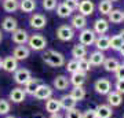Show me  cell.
Segmentation results:
<instances>
[{"label": "cell", "mask_w": 124, "mask_h": 118, "mask_svg": "<svg viewBox=\"0 0 124 118\" xmlns=\"http://www.w3.org/2000/svg\"><path fill=\"white\" fill-rule=\"evenodd\" d=\"M41 58L51 67H61V66L65 65V56L61 52L55 51V49H47V51H44Z\"/></svg>", "instance_id": "1"}, {"label": "cell", "mask_w": 124, "mask_h": 118, "mask_svg": "<svg viewBox=\"0 0 124 118\" xmlns=\"http://www.w3.org/2000/svg\"><path fill=\"white\" fill-rule=\"evenodd\" d=\"M28 45H29V49H33V51H43V49H46V47H47V40H46V37L43 35L36 33V35L29 36V39H28Z\"/></svg>", "instance_id": "2"}, {"label": "cell", "mask_w": 124, "mask_h": 118, "mask_svg": "<svg viewBox=\"0 0 124 118\" xmlns=\"http://www.w3.org/2000/svg\"><path fill=\"white\" fill-rule=\"evenodd\" d=\"M57 37L61 41H70L75 37V29L70 25H61L57 29Z\"/></svg>", "instance_id": "3"}, {"label": "cell", "mask_w": 124, "mask_h": 118, "mask_svg": "<svg viewBox=\"0 0 124 118\" xmlns=\"http://www.w3.org/2000/svg\"><path fill=\"white\" fill-rule=\"evenodd\" d=\"M53 91L54 89L50 85H47V84H40L39 87H37V89L35 91V93H33V96L36 99H39V100H47L50 97H53Z\"/></svg>", "instance_id": "4"}, {"label": "cell", "mask_w": 124, "mask_h": 118, "mask_svg": "<svg viewBox=\"0 0 124 118\" xmlns=\"http://www.w3.org/2000/svg\"><path fill=\"white\" fill-rule=\"evenodd\" d=\"M95 39H97V35L94 33L93 29H83L79 35V41H80V44L84 45V47L93 45Z\"/></svg>", "instance_id": "5"}, {"label": "cell", "mask_w": 124, "mask_h": 118, "mask_svg": "<svg viewBox=\"0 0 124 118\" xmlns=\"http://www.w3.org/2000/svg\"><path fill=\"white\" fill-rule=\"evenodd\" d=\"M94 88L99 95H108L112 91V83L108 78H98L94 84Z\"/></svg>", "instance_id": "6"}, {"label": "cell", "mask_w": 124, "mask_h": 118, "mask_svg": "<svg viewBox=\"0 0 124 118\" xmlns=\"http://www.w3.org/2000/svg\"><path fill=\"white\" fill-rule=\"evenodd\" d=\"M29 25H31L33 29H36V30H41V29L46 28V25H47V19H46V17L43 14L35 13L31 18H29Z\"/></svg>", "instance_id": "7"}, {"label": "cell", "mask_w": 124, "mask_h": 118, "mask_svg": "<svg viewBox=\"0 0 124 118\" xmlns=\"http://www.w3.org/2000/svg\"><path fill=\"white\" fill-rule=\"evenodd\" d=\"M32 78V73L28 69H17L14 71V81L19 85H25V84Z\"/></svg>", "instance_id": "8"}, {"label": "cell", "mask_w": 124, "mask_h": 118, "mask_svg": "<svg viewBox=\"0 0 124 118\" xmlns=\"http://www.w3.org/2000/svg\"><path fill=\"white\" fill-rule=\"evenodd\" d=\"M79 13L80 15H83V17H88V15H93L94 14V10H95V4H94V1L91 0H81L79 3Z\"/></svg>", "instance_id": "9"}, {"label": "cell", "mask_w": 124, "mask_h": 118, "mask_svg": "<svg viewBox=\"0 0 124 118\" xmlns=\"http://www.w3.org/2000/svg\"><path fill=\"white\" fill-rule=\"evenodd\" d=\"M28 39H29V35L25 29H17V30L13 32L11 35V40H13L15 44L18 45H23V44L28 43Z\"/></svg>", "instance_id": "10"}, {"label": "cell", "mask_w": 124, "mask_h": 118, "mask_svg": "<svg viewBox=\"0 0 124 118\" xmlns=\"http://www.w3.org/2000/svg\"><path fill=\"white\" fill-rule=\"evenodd\" d=\"M85 81H87V73L80 71V70H77V71H75V73H72L70 80H69V83L73 84L75 87H83V85L85 84Z\"/></svg>", "instance_id": "11"}, {"label": "cell", "mask_w": 124, "mask_h": 118, "mask_svg": "<svg viewBox=\"0 0 124 118\" xmlns=\"http://www.w3.org/2000/svg\"><path fill=\"white\" fill-rule=\"evenodd\" d=\"M97 118H112L113 110L109 104H98L97 109H94Z\"/></svg>", "instance_id": "12"}, {"label": "cell", "mask_w": 124, "mask_h": 118, "mask_svg": "<svg viewBox=\"0 0 124 118\" xmlns=\"http://www.w3.org/2000/svg\"><path fill=\"white\" fill-rule=\"evenodd\" d=\"M109 30V22L108 19H103V18H99L94 22V33L95 35H105L106 32Z\"/></svg>", "instance_id": "13"}, {"label": "cell", "mask_w": 124, "mask_h": 118, "mask_svg": "<svg viewBox=\"0 0 124 118\" xmlns=\"http://www.w3.org/2000/svg\"><path fill=\"white\" fill-rule=\"evenodd\" d=\"M29 54H31V49L28 48L26 45H17L13 51V56L17 61H23L29 56Z\"/></svg>", "instance_id": "14"}, {"label": "cell", "mask_w": 124, "mask_h": 118, "mask_svg": "<svg viewBox=\"0 0 124 118\" xmlns=\"http://www.w3.org/2000/svg\"><path fill=\"white\" fill-rule=\"evenodd\" d=\"M1 69H4L7 73H14L18 69V61L14 56H7L3 59V65Z\"/></svg>", "instance_id": "15"}, {"label": "cell", "mask_w": 124, "mask_h": 118, "mask_svg": "<svg viewBox=\"0 0 124 118\" xmlns=\"http://www.w3.org/2000/svg\"><path fill=\"white\" fill-rule=\"evenodd\" d=\"M85 25H87V19L85 17L80 15V14H76L72 17V21H70V26L73 29H77V30H83L85 29Z\"/></svg>", "instance_id": "16"}, {"label": "cell", "mask_w": 124, "mask_h": 118, "mask_svg": "<svg viewBox=\"0 0 124 118\" xmlns=\"http://www.w3.org/2000/svg\"><path fill=\"white\" fill-rule=\"evenodd\" d=\"M25 97H26V93L23 91L22 88H14L13 91L10 92V100L14 102V103H22L25 100Z\"/></svg>", "instance_id": "17"}, {"label": "cell", "mask_w": 124, "mask_h": 118, "mask_svg": "<svg viewBox=\"0 0 124 118\" xmlns=\"http://www.w3.org/2000/svg\"><path fill=\"white\" fill-rule=\"evenodd\" d=\"M1 28H3V30L13 33L14 30L18 29V21L13 17H6L3 19V22H1Z\"/></svg>", "instance_id": "18"}, {"label": "cell", "mask_w": 124, "mask_h": 118, "mask_svg": "<svg viewBox=\"0 0 124 118\" xmlns=\"http://www.w3.org/2000/svg\"><path fill=\"white\" fill-rule=\"evenodd\" d=\"M105 55H103V52H101V51H94V52L90 54V58H88V62L91 66H101L103 65V62H105Z\"/></svg>", "instance_id": "19"}, {"label": "cell", "mask_w": 124, "mask_h": 118, "mask_svg": "<svg viewBox=\"0 0 124 118\" xmlns=\"http://www.w3.org/2000/svg\"><path fill=\"white\" fill-rule=\"evenodd\" d=\"M46 111L50 114H55L61 111V104H59V100L55 99V97H50L46 100Z\"/></svg>", "instance_id": "20"}, {"label": "cell", "mask_w": 124, "mask_h": 118, "mask_svg": "<svg viewBox=\"0 0 124 118\" xmlns=\"http://www.w3.org/2000/svg\"><path fill=\"white\" fill-rule=\"evenodd\" d=\"M70 85L69 83V80H68L66 76H57L55 78H54V88L57 89V91H65L68 89V87Z\"/></svg>", "instance_id": "21"}, {"label": "cell", "mask_w": 124, "mask_h": 118, "mask_svg": "<svg viewBox=\"0 0 124 118\" xmlns=\"http://www.w3.org/2000/svg\"><path fill=\"white\" fill-rule=\"evenodd\" d=\"M121 103H123V96L120 95L119 92L110 91L108 93V104L110 107H119Z\"/></svg>", "instance_id": "22"}, {"label": "cell", "mask_w": 124, "mask_h": 118, "mask_svg": "<svg viewBox=\"0 0 124 118\" xmlns=\"http://www.w3.org/2000/svg\"><path fill=\"white\" fill-rule=\"evenodd\" d=\"M59 100V104H61V109L63 110H70V109H75L76 104H77V102L73 99V97L68 93V95H63L61 99H58Z\"/></svg>", "instance_id": "23"}, {"label": "cell", "mask_w": 124, "mask_h": 118, "mask_svg": "<svg viewBox=\"0 0 124 118\" xmlns=\"http://www.w3.org/2000/svg\"><path fill=\"white\" fill-rule=\"evenodd\" d=\"M94 44H95V47H97L98 51L103 52V51L109 49V37H108V36H105V35H102V36H99V37H97V39H95Z\"/></svg>", "instance_id": "24"}, {"label": "cell", "mask_w": 124, "mask_h": 118, "mask_svg": "<svg viewBox=\"0 0 124 118\" xmlns=\"http://www.w3.org/2000/svg\"><path fill=\"white\" fill-rule=\"evenodd\" d=\"M108 17H109L108 22H112V23H121L124 21V13L119 8L112 10L110 13L108 14Z\"/></svg>", "instance_id": "25"}, {"label": "cell", "mask_w": 124, "mask_h": 118, "mask_svg": "<svg viewBox=\"0 0 124 118\" xmlns=\"http://www.w3.org/2000/svg\"><path fill=\"white\" fill-rule=\"evenodd\" d=\"M85 55H87V47L81 45V44H76L75 47H73V49H72V56L76 61L85 58Z\"/></svg>", "instance_id": "26"}, {"label": "cell", "mask_w": 124, "mask_h": 118, "mask_svg": "<svg viewBox=\"0 0 124 118\" xmlns=\"http://www.w3.org/2000/svg\"><path fill=\"white\" fill-rule=\"evenodd\" d=\"M40 84H41V81H40L39 78H33V77H32V78L25 84V89H23V91H25L26 95H32V96H33V93H35V91L37 89V87H39Z\"/></svg>", "instance_id": "27"}, {"label": "cell", "mask_w": 124, "mask_h": 118, "mask_svg": "<svg viewBox=\"0 0 124 118\" xmlns=\"http://www.w3.org/2000/svg\"><path fill=\"white\" fill-rule=\"evenodd\" d=\"M36 8V1L35 0H21L19 1V10L22 13H32Z\"/></svg>", "instance_id": "28"}, {"label": "cell", "mask_w": 124, "mask_h": 118, "mask_svg": "<svg viewBox=\"0 0 124 118\" xmlns=\"http://www.w3.org/2000/svg\"><path fill=\"white\" fill-rule=\"evenodd\" d=\"M119 66H120V62L117 61V59H115V58H108V59H105V62H103L105 70H106V71H110V73H115Z\"/></svg>", "instance_id": "29"}, {"label": "cell", "mask_w": 124, "mask_h": 118, "mask_svg": "<svg viewBox=\"0 0 124 118\" xmlns=\"http://www.w3.org/2000/svg\"><path fill=\"white\" fill-rule=\"evenodd\" d=\"M112 10H113L112 1H109V0H101V1H99V4H98V11H99L102 15H108Z\"/></svg>", "instance_id": "30"}, {"label": "cell", "mask_w": 124, "mask_h": 118, "mask_svg": "<svg viewBox=\"0 0 124 118\" xmlns=\"http://www.w3.org/2000/svg\"><path fill=\"white\" fill-rule=\"evenodd\" d=\"M69 95H70L76 102H80V100H83V99L85 97V89L83 87H75L70 91Z\"/></svg>", "instance_id": "31"}, {"label": "cell", "mask_w": 124, "mask_h": 118, "mask_svg": "<svg viewBox=\"0 0 124 118\" xmlns=\"http://www.w3.org/2000/svg\"><path fill=\"white\" fill-rule=\"evenodd\" d=\"M3 8L7 13H14L19 8V1H17V0H3Z\"/></svg>", "instance_id": "32"}, {"label": "cell", "mask_w": 124, "mask_h": 118, "mask_svg": "<svg viewBox=\"0 0 124 118\" xmlns=\"http://www.w3.org/2000/svg\"><path fill=\"white\" fill-rule=\"evenodd\" d=\"M57 15L59 18H68V17H70L72 15V10L68 8L63 3H61V4L57 6Z\"/></svg>", "instance_id": "33"}, {"label": "cell", "mask_w": 124, "mask_h": 118, "mask_svg": "<svg viewBox=\"0 0 124 118\" xmlns=\"http://www.w3.org/2000/svg\"><path fill=\"white\" fill-rule=\"evenodd\" d=\"M121 45H123V41L119 37V35L113 36V37H109V48L115 49V51H119L121 48Z\"/></svg>", "instance_id": "34"}, {"label": "cell", "mask_w": 124, "mask_h": 118, "mask_svg": "<svg viewBox=\"0 0 124 118\" xmlns=\"http://www.w3.org/2000/svg\"><path fill=\"white\" fill-rule=\"evenodd\" d=\"M11 110V104L6 99H0V115H7Z\"/></svg>", "instance_id": "35"}, {"label": "cell", "mask_w": 124, "mask_h": 118, "mask_svg": "<svg viewBox=\"0 0 124 118\" xmlns=\"http://www.w3.org/2000/svg\"><path fill=\"white\" fill-rule=\"evenodd\" d=\"M77 63H79V70L80 71H84V73H87V71H90V69H91V65H90V62L87 58H83V59H79L77 61Z\"/></svg>", "instance_id": "36"}, {"label": "cell", "mask_w": 124, "mask_h": 118, "mask_svg": "<svg viewBox=\"0 0 124 118\" xmlns=\"http://www.w3.org/2000/svg\"><path fill=\"white\" fill-rule=\"evenodd\" d=\"M57 0H43V8L47 10V11H51V10L57 8Z\"/></svg>", "instance_id": "37"}, {"label": "cell", "mask_w": 124, "mask_h": 118, "mask_svg": "<svg viewBox=\"0 0 124 118\" xmlns=\"http://www.w3.org/2000/svg\"><path fill=\"white\" fill-rule=\"evenodd\" d=\"M65 118H81V111L79 109H70V110H66V115Z\"/></svg>", "instance_id": "38"}, {"label": "cell", "mask_w": 124, "mask_h": 118, "mask_svg": "<svg viewBox=\"0 0 124 118\" xmlns=\"http://www.w3.org/2000/svg\"><path fill=\"white\" fill-rule=\"evenodd\" d=\"M66 70L69 71V73L77 71V70H79V63H77V61H76V59H72V61L68 62L66 63Z\"/></svg>", "instance_id": "39"}, {"label": "cell", "mask_w": 124, "mask_h": 118, "mask_svg": "<svg viewBox=\"0 0 124 118\" xmlns=\"http://www.w3.org/2000/svg\"><path fill=\"white\" fill-rule=\"evenodd\" d=\"M79 0H65L63 1V4L66 6L68 8H70L72 11H75V10H77L79 8Z\"/></svg>", "instance_id": "40"}, {"label": "cell", "mask_w": 124, "mask_h": 118, "mask_svg": "<svg viewBox=\"0 0 124 118\" xmlns=\"http://www.w3.org/2000/svg\"><path fill=\"white\" fill-rule=\"evenodd\" d=\"M115 88H116V92H119L120 95L124 93V80H117L115 84Z\"/></svg>", "instance_id": "41"}, {"label": "cell", "mask_w": 124, "mask_h": 118, "mask_svg": "<svg viewBox=\"0 0 124 118\" xmlns=\"http://www.w3.org/2000/svg\"><path fill=\"white\" fill-rule=\"evenodd\" d=\"M116 74V78L117 80H124V65H120L117 67V70L115 71Z\"/></svg>", "instance_id": "42"}, {"label": "cell", "mask_w": 124, "mask_h": 118, "mask_svg": "<svg viewBox=\"0 0 124 118\" xmlns=\"http://www.w3.org/2000/svg\"><path fill=\"white\" fill-rule=\"evenodd\" d=\"M81 118H97V115H95V111L93 109H88L84 113H81Z\"/></svg>", "instance_id": "43"}, {"label": "cell", "mask_w": 124, "mask_h": 118, "mask_svg": "<svg viewBox=\"0 0 124 118\" xmlns=\"http://www.w3.org/2000/svg\"><path fill=\"white\" fill-rule=\"evenodd\" d=\"M48 118H63V117H62L61 113H55V114H50Z\"/></svg>", "instance_id": "44"}, {"label": "cell", "mask_w": 124, "mask_h": 118, "mask_svg": "<svg viewBox=\"0 0 124 118\" xmlns=\"http://www.w3.org/2000/svg\"><path fill=\"white\" fill-rule=\"evenodd\" d=\"M119 37H120V39H121V41H123V43H124V29H123V30H121V32H120V33H119Z\"/></svg>", "instance_id": "45"}, {"label": "cell", "mask_w": 124, "mask_h": 118, "mask_svg": "<svg viewBox=\"0 0 124 118\" xmlns=\"http://www.w3.org/2000/svg\"><path fill=\"white\" fill-rule=\"evenodd\" d=\"M119 51H120V54H121V56L124 58V43H123V45H121V48H120Z\"/></svg>", "instance_id": "46"}, {"label": "cell", "mask_w": 124, "mask_h": 118, "mask_svg": "<svg viewBox=\"0 0 124 118\" xmlns=\"http://www.w3.org/2000/svg\"><path fill=\"white\" fill-rule=\"evenodd\" d=\"M1 40H3V35H1V30H0V43H1Z\"/></svg>", "instance_id": "47"}, {"label": "cell", "mask_w": 124, "mask_h": 118, "mask_svg": "<svg viewBox=\"0 0 124 118\" xmlns=\"http://www.w3.org/2000/svg\"><path fill=\"white\" fill-rule=\"evenodd\" d=\"M1 65H3V59L0 58V69H1Z\"/></svg>", "instance_id": "48"}, {"label": "cell", "mask_w": 124, "mask_h": 118, "mask_svg": "<svg viewBox=\"0 0 124 118\" xmlns=\"http://www.w3.org/2000/svg\"><path fill=\"white\" fill-rule=\"evenodd\" d=\"M6 118H15V117H14V115H7Z\"/></svg>", "instance_id": "49"}, {"label": "cell", "mask_w": 124, "mask_h": 118, "mask_svg": "<svg viewBox=\"0 0 124 118\" xmlns=\"http://www.w3.org/2000/svg\"><path fill=\"white\" fill-rule=\"evenodd\" d=\"M109 1H112V3H113V1H117V0H109Z\"/></svg>", "instance_id": "50"}, {"label": "cell", "mask_w": 124, "mask_h": 118, "mask_svg": "<svg viewBox=\"0 0 124 118\" xmlns=\"http://www.w3.org/2000/svg\"><path fill=\"white\" fill-rule=\"evenodd\" d=\"M123 118H124V114H123Z\"/></svg>", "instance_id": "51"}]
</instances>
